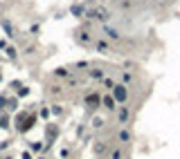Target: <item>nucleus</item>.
<instances>
[{
	"label": "nucleus",
	"mask_w": 180,
	"mask_h": 159,
	"mask_svg": "<svg viewBox=\"0 0 180 159\" xmlns=\"http://www.w3.org/2000/svg\"><path fill=\"white\" fill-rule=\"evenodd\" d=\"M86 16L88 18H95V20H108V18H110V11H108L106 7L95 5V7H88L86 9Z\"/></svg>",
	"instance_id": "obj_1"
},
{
	"label": "nucleus",
	"mask_w": 180,
	"mask_h": 159,
	"mask_svg": "<svg viewBox=\"0 0 180 159\" xmlns=\"http://www.w3.org/2000/svg\"><path fill=\"white\" fill-rule=\"evenodd\" d=\"M34 121H36V117H25V119H23V123L18 126V130H21V132H25V130H29L32 126H34Z\"/></svg>",
	"instance_id": "obj_2"
},
{
	"label": "nucleus",
	"mask_w": 180,
	"mask_h": 159,
	"mask_svg": "<svg viewBox=\"0 0 180 159\" xmlns=\"http://www.w3.org/2000/svg\"><path fill=\"white\" fill-rule=\"evenodd\" d=\"M115 99L117 101H126V87L124 85H115Z\"/></svg>",
	"instance_id": "obj_3"
},
{
	"label": "nucleus",
	"mask_w": 180,
	"mask_h": 159,
	"mask_svg": "<svg viewBox=\"0 0 180 159\" xmlns=\"http://www.w3.org/2000/svg\"><path fill=\"white\" fill-rule=\"evenodd\" d=\"M86 103L90 105V108H97V103H99V97H97V94H90V97L86 99Z\"/></svg>",
	"instance_id": "obj_4"
},
{
	"label": "nucleus",
	"mask_w": 180,
	"mask_h": 159,
	"mask_svg": "<svg viewBox=\"0 0 180 159\" xmlns=\"http://www.w3.org/2000/svg\"><path fill=\"white\" fill-rule=\"evenodd\" d=\"M104 31H106L110 38H115V41L119 38V31H117V29H113V27H104Z\"/></svg>",
	"instance_id": "obj_5"
},
{
	"label": "nucleus",
	"mask_w": 180,
	"mask_h": 159,
	"mask_svg": "<svg viewBox=\"0 0 180 159\" xmlns=\"http://www.w3.org/2000/svg\"><path fill=\"white\" fill-rule=\"evenodd\" d=\"M104 105H106L108 110H113L115 108V99L113 97H104Z\"/></svg>",
	"instance_id": "obj_6"
},
{
	"label": "nucleus",
	"mask_w": 180,
	"mask_h": 159,
	"mask_svg": "<svg viewBox=\"0 0 180 159\" xmlns=\"http://www.w3.org/2000/svg\"><path fill=\"white\" fill-rule=\"evenodd\" d=\"M104 150H106V144H104V141H99V144H95V152H97V155H101Z\"/></svg>",
	"instance_id": "obj_7"
},
{
	"label": "nucleus",
	"mask_w": 180,
	"mask_h": 159,
	"mask_svg": "<svg viewBox=\"0 0 180 159\" xmlns=\"http://www.w3.org/2000/svg\"><path fill=\"white\" fill-rule=\"evenodd\" d=\"M79 41L81 43H90V36H88L86 31H79Z\"/></svg>",
	"instance_id": "obj_8"
},
{
	"label": "nucleus",
	"mask_w": 180,
	"mask_h": 159,
	"mask_svg": "<svg viewBox=\"0 0 180 159\" xmlns=\"http://www.w3.org/2000/svg\"><path fill=\"white\" fill-rule=\"evenodd\" d=\"M72 14H74V16H81L83 14V7L81 5H74V7H72Z\"/></svg>",
	"instance_id": "obj_9"
},
{
	"label": "nucleus",
	"mask_w": 180,
	"mask_h": 159,
	"mask_svg": "<svg viewBox=\"0 0 180 159\" xmlns=\"http://www.w3.org/2000/svg\"><path fill=\"white\" fill-rule=\"evenodd\" d=\"M97 49H99V52H104V54H108V52H110V47H108L106 43H99V45H97Z\"/></svg>",
	"instance_id": "obj_10"
},
{
	"label": "nucleus",
	"mask_w": 180,
	"mask_h": 159,
	"mask_svg": "<svg viewBox=\"0 0 180 159\" xmlns=\"http://www.w3.org/2000/svg\"><path fill=\"white\" fill-rule=\"evenodd\" d=\"M129 119V110L124 108V110H119V121H126Z\"/></svg>",
	"instance_id": "obj_11"
},
{
	"label": "nucleus",
	"mask_w": 180,
	"mask_h": 159,
	"mask_svg": "<svg viewBox=\"0 0 180 159\" xmlns=\"http://www.w3.org/2000/svg\"><path fill=\"white\" fill-rule=\"evenodd\" d=\"M2 27H5V29H7V34H9V36H14V29H11V25H9V23H2Z\"/></svg>",
	"instance_id": "obj_12"
},
{
	"label": "nucleus",
	"mask_w": 180,
	"mask_h": 159,
	"mask_svg": "<svg viewBox=\"0 0 180 159\" xmlns=\"http://www.w3.org/2000/svg\"><path fill=\"white\" fill-rule=\"evenodd\" d=\"M93 126H95V128H101V126H104V119H95V121H93Z\"/></svg>",
	"instance_id": "obj_13"
},
{
	"label": "nucleus",
	"mask_w": 180,
	"mask_h": 159,
	"mask_svg": "<svg viewBox=\"0 0 180 159\" xmlns=\"http://www.w3.org/2000/svg\"><path fill=\"white\" fill-rule=\"evenodd\" d=\"M7 56H9V58L16 56V49H14V47H7Z\"/></svg>",
	"instance_id": "obj_14"
},
{
	"label": "nucleus",
	"mask_w": 180,
	"mask_h": 159,
	"mask_svg": "<svg viewBox=\"0 0 180 159\" xmlns=\"http://www.w3.org/2000/svg\"><path fill=\"white\" fill-rule=\"evenodd\" d=\"M119 139H122V141H129V132H126V130H124V132H119Z\"/></svg>",
	"instance_id": "obj_15"
},
{
	"label": "nucleus",
	"mask_w": 180,
	"mask_h": 159,
	"mask_svg": "<svg viewBox=\"0 0 180 159\" xmlns=\"http://www.w3.org/2000/svg\"><path fill=\"white\" fill-rule=\"evenodd\" d=\"M90 74H93L95 78H101V72H99V70H93V72H90Z\"/></svg>",
	"instance_id": "obj_16"
},
{
	"label": "nucleus",
	"mask_w": 180,
	"mask_h": 159,
	"mask_svg": "<svg viewBox=\"0 0 180 159\" xmlns=\"http://www.w3.org/2000/svg\"><path fill=\"white\" fill-rule=\"evenodd\" d=\"M23 159H32V157H29V152H23Z\"/></svg>",
	"instance_id": "obj_17"
},
{
	"label": "nucleus",
	"mask_w": 180,
	"mask_h": 159,
	"mask_svg": "<svg viewBox=\"0 0 180 159\" xmlns=\"http://www.w3.org/2000/svg\"><path fill=\"white\" fill-rule=\"evenodd\" d=\"M113 2H115V0H113Z\"/></svg>",
	"instance_id": "obj_18"
}]
</instances>
